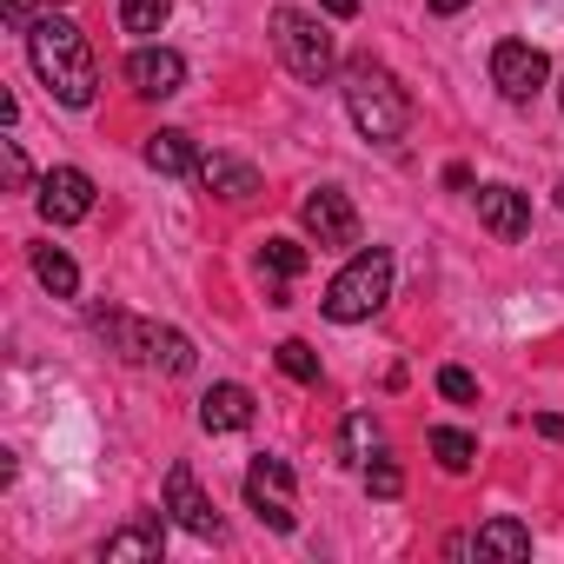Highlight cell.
I'll use <instances>...</instances> for the list:
<instances>
[{
	"label": "cell",
	"mask_w": 564,
	"mask_h": 564,
	"mask_svg": "<svg viewBox=\"0 0 564 564\" xmlns=\"http://www.w3.org/2000/svg\"><path fill=\"white\" fill-rule=\"evenodd\" d=\"M173 14V0H120V28L127 34H160Z\"/></svg>",
	"instance_id": "cell-22"
},
{
	"label": "cell",
	"mask_w": 564,
	"mask_h": 564,
	"mask_svg": "<svg viewBox=\"0 0 564 564\" xmlns=\"http://www.w3.org/2000/svg\"><path fill=\"white\" fill-rule=\"evenodd\" d=\"M272 47H279V61H286V74L306 80V87L333 80V67H339V47H333L326 21L306 14V8H272Z\"/></svg>",
	"instance_id": "cell-4"
},
{
	"label": "cell",
	"mask_w": 564,
	"mask_h": 564,
	"mask_svg": "<svg viewBox=\"0 0 564 564\" xmlns=\"http://www.w3.org/2000/svg\"><path fill=\"white\" fill-rule=\"evenodd\" d=\"M300 272H306V246H300V239H265V246H259V279H265V300H272V306H293L286 286H293Z\"/></svg>",
	"instance_id": "cell-13"
},
{
	"label": "cell",
	"mask_w": 564,
	"mask_h": 564,
	"mask_svg": "<svg viewBox=\"0 0 564 564\" xmlns=\"http://www.w3.org/2000/svg\"><path fill=\"white\" fill-rule=\"evenodd\" d=\"M140 366H160V372H193V339L180 326H147L140 319Z\"/></svg>",
	"instance_id": "cell-14"
},
{
	"label": "cell",
	"mask_w": 564,
	"mask_h": 564,
	"mask_svg": "<svg viewBox=\"0 0 564 564\" xmlns=\"http://www.w3.org/2000/svg\"><path fill=\"white\" fill-rule=\"evenodd\" d=\"M279 372L300 379V386H319V352L306 339H286V346H279Z\"/></svg>",
	"instance_id": "cell-23"
},
{
	"label": "cell",
	"mask_w": 564,
	"mask_h": 564,
	"mask_svg": "<svg viewBox=\"0 0 564 564\" xmlns=\"http://www.w3.org/2000/svg\"><path fill=\"white\" fill-rule=\"evenodd\" d=\"M438 392H445L452 405H478V379H471L465 366H445V372H438Z\"/></svg>",
	"instance_id": "cell-25"
},
{
	"label": "cell",
	"mask_w": 564,
	"mask_h": 564,
	"mask_svg": "<svg viewBox=\"0 0 564 564\" xmlns=\"http://www.w3.org/2000/svg\"><path fill=\"white\" fill-rule=\"evenodd\" d=\"M544 80H551L544 47H531V41H498V47H491V87H498L511 107H531V100L544 94Z\"/></svg>",
	"instance_id": "cell-6"
},
{
	"label": "cell",
	"mask_w": 564,
	"mask_h": 564,
	"mask_svg": "<svg viewBox=\"0 0 564 564\" xmlns=\"http://www.w3.org/2000/svg\"><path fill=\"white\" fill-rule=\"evenodd\" d=\"M246 505L259 511V524L293 531V524H300V485H293V465H286V458H252V465H246Z\"/></svg>",
	"instance_id": "cell-5"
},
{
	"label": "cell",
	"mask_w": 564,
	"mask_h": 564,
	"mask_svg": "<svg viewBox=\"0 0 564 564\" xmlns=\"http://www.w3.org/2000/svg\"><path fill=\"white\" fill-rule=\"evenodd\" d=\"M366 491H372V498H399V491H405V471H399V465L379 452V458L366 465Z\"/></svg>",
	"instance_id": "cell-24"
},
{
	"label": "cell",
	"mask_w": 564,
	"mask_h": 564,
	"mask_svg": "<svg viewBox=\"0 0 564 564\" xmlns=\"http://www.w3.org/2000/svg\"><path fill=\"white\" fill-rule=\"evenodd\" d=\"M199 425H206V432H246V425H252V392L232 386V379L213 386V392L199 399Z\"/></svg>",
	"instance_id": "cell-15"
},
{
	"label": "cell",
	"mask_w": 564,
	"mask_h": 564,
	"mask_svg": "<svg viewBox=\"0 0 564 564\" xmlns=\"http://www.w3.org/2000/svg\"><path fill=\"white\" fill-rule=\"evenodd\" d=\"M166 511H173L180 531H193V538H219V511H213V498L199 491L193 465H173V471H166Z\"/></svg>",
	"instance_id": "cell-10"
},
{
	"label": "cell",
	"mask_w": 564,
	"mask_h": 564,
	"mask_svg": "<svg viewBox=\"0 0 564 564\" xmlns=\"http://www.w3.org/2000/svg\"><path fill=\"white\" fill-rule=\"evenodd\" d=\"M471 0H432V14H465Z\"/></svg>",
	"instance_id": "cell-30"
},
{
	"label": "cell",
	"mask_w": 564,
	"mask_h": 564,
	"mask_svg": "<svg viewBox=\"0 0 564 564\" xmlns=\"http://www.w3.org/2000/svg\"><path fill=\"white\" fill-rule=\"evenodd\" d=\"M478 219L491 239H524L531 232V199L518 186H478Z\"/></svg>",
	"instance_id": "cell-11"
},
{
	"label": "cell",
	"mask_w": 564,
	"mask_h": 564,
	"mask_svg": "<svg viewBox=\"0 0 564 564\" xmlns=\"http://www.w3.org/2000/svg\"><path fill=\"white\" fill-rule=\"evenodd\" d=\"M538 432H544V438H557V445H564V419H557V412H538Z\"/></svg>",
	"instance_id": "cell-28"
},
{
	"label": "cell",
	"mask_w": 564,
	"mask_h": 564,
	"mask_svg": "<svg viewBox=\"0 0 564 564\" xmlns=\"http://www.w3.org/2000/svg\"><path fill=\"white\" fill-rule=\"evenodd\" d=\"M28 259H34V279H41L54 300H74V293H80V265H74L61 246H28Z\"/></svg>",
	"instance_id": "cell-17"
},
{
	"label": "cell",
	"mask_w": 564,
	"mask_h": 564,
	"mask_svg": "<svg viewBox=\"0 0 564 564\" xmlns=\"http://www.w3.org/2000/svg\"><path fill=\"white\" fill-rule=\"evenodd\" d=\"M166 551V531H160V518H147V524H127V531H113L107 544H100V557L107 564H127V557H160Z\"/></svg>",
	"instance_id": "cell-18"
},
{
	"label": "cell",
	"mask_w": 564,
	"mask_h": 564,
	"mask_svg": "<svg viewBox=\"0 0 564 564\" xmlns=\"http://www.w3.org/2000/svg\"><path fill=\"white\" fill-rule=\"evenodd\" d=\"M432 452H438V465H445V471H471L478 438H471V432H458V425H432Z\"/></svg>",
	"instance_id": "cell-21"
},
{
	"label": "cell",
	"mask_w": 564,
	"mask_h": 564,
	"mask_svg": "<svg viewBox=\"0 0 564 564\" xmlns=\"http://www.w3.org/2000/svg\"><path fill=\"white\" fill-rule=\"evenodd\" d=\"M127 87H133L140 100H166V94L186 87V61H180L173 47H133V54H127Z\"/></svg>",
	"instance_id": "cell-9"
},
{
	"label": "cell",
	"mask_w": 564,
	"mask_h": 564,
	"mask_svg": "<svg viewBox=\"0 0 564 564\" xmlns=\"http://www.w3.org/2000/svg\"><path fill=\"white\" fill-rule=\"evenodd\" d=\"M339 458H346V465H372V458H379V419H372V412H352V419H346Z\"/></svg>",
	"instance_id": "cell-20"
},
{
	"label": "cell",
	"mask_w": 564,
	"mask_h": 564,
	"mask_svg": "<svg viewBox=\"0 0 564 564\" xmlns=\"http://www.w3.org/2000/svg\"><path fill=\"white\" fill-rule=\"evenodd\" d=\"M326 14H333V21H352V14H359V0H326Z\"/></svg>",
	"instance_id": "cell-29"
},
{
	"label": "cell",
	"mask_w": 564,
	"mask_h": 564,
	"mask_svg": "<svg viewBox=\"0 0 564 564\" xmlns=\"http://www.w3.org/2000/svg\"><path fill=\"white\" fill-rule=\"evenodd\" d=\"M386 300H392V252L372 246V252H352V259H346V272L326 286L319 306H326L333 326H359V319H372Z\"/></svg>",
	"instance_id": "cell-3"
},
{
	"label": "cell",
	"mask_w": 564,
	"mask_h": 564,
	"mask_svg": "<svg viewBox=\"0 0 564 564\" xmlns=\"http://www.w3.org/2000/svg\"><path fill=\"white\" fill-rule=\"evenodd\" d=\"M47 8H61V0H8V21H14V28L28 34V28H34V21L47 14Z\"/></svg>",
	"instance_id": "cell-26"
},
{
	"label": "cell",
	"mask_w": 564,
	"mask_h": 564,
	"mask_svg": "<svg viewBox=\"0 0 564 564\" xmlns=\"http://www.w3.org/2000/svg\"><path fill=\"white\" fill-rule=\"evenodd\" d=\"M28 61H34L41 87H47L61 107H94V94H100V67H94L87 34H80L61 8H47V14L28 28Z\"/></svg>",
	"instance_id": "cell-1"
},
{
	"label": "cell",
	"mask_w": 564,
	"mask_h": 564,
	"mask_svg": "<svg viewBox=\"0 0 564 564\" xmlns=\"http://www.w3.org/2000/svg\"><path fill=\"white\" fill-rule=\"evenodd\" d=\"M478 557H531V531L518 524V518H491V524H478Z\"/></svg>",
	"instance_id": "cell-19"
},
{
	"label": "cell",
	"mask_w": 564,
	"mask_h": 564,
	"mask_svg": "<svg viewBox=\"0 0 564 564\" xmlns=\"http://www.w3.org/2000/svg\"><path fill=\"white\" fill-rule=\"evenodd\" d=\"M557 100H564V80H557Z\"/></svg>",
	"instance_id": "cell-32"
},
{
	"label": "cell",
	"mask_w": 564,
	"mask_h": 564,
	"mask_svg": "<svg viewBox=\"0 0 564 564\" xmlns=\"http://www.w3.org/2000/svg\"><path fill=\"white\" fill-rule=\"evenodd\" d=\"M557 206H564V186H557Z\"/></svg>",
	"instance_id": "cell-31"
},
{
	"label": "cell",
	"mask_w": 564,
	"mask_h": 564,
	"mask_svg": "<svg viewBox=\"0 0 564 564\" xmlns=\"http://www.w3.org/2000/svg\"><path fill=\"white\" fill-rule=\"evenodd\" d=\"M147 166H153V173H166V180H186V173H199V147H193V133H180V127H160V133L147 140Z\"/></svg>",
	"instance_id": "cell-16"
},
{
	"label": "cell",
	"mask_w": 564,
	"mask_h": 564,
	"mask_svg": "<svg viewBox=\"0 0 564 564\" xmlns=\"http://www.w3.org/2000/svg\"><path fill=\"white\" fill-rule=\"evenodd\" d=\"M41 213H47V226H80L87 213H94V180L80 173V166H54L47 180H41Z\"/></svg>",
	"instance_id": "cell-8"
},
{
	"label": "cell",
	"mask_w": 564,
	"mask_h": 564,
	"mask_svg": "<svg viewBox=\"0 0 564 564\" xmlns=\"http://www.w3.org/2000/svg\"><path fill=\"white\" fill-rule=\"evenodd\" d=\"M300 226L313 232V246H352V239H359V213H352V199H346L339 186H319V193H306V206H300Z\"/></svg>",
	"instance_id": "cell-7"
},
{
	"label": "cell",
	"mask_w": 564,
	"mask_h": 564,
	"mask_svg": "<svg viewBox=\"0 0 564 564\" xmlns=\"http://www.w3.org/2000/svg\"><path fill=\"white\" fill-rule=\"evenodd\" d=\"M213 199H232V206H246L252 193H259V173L246 166V160H232V153H199V173H193Z\"/></svg>",
	"instance_id": "cell-12"
},
{
	"label": "cell",
	"mask_w": 564,
	"mask_h": 564,
	"mask_svg": "<svg viewBox=\"0 0 564 564\" xmlns=\"http://www.w3.org/2000/svg\"><path fill=\"white\" fill-rule=\"evenodd\" d=\"M346 113H352V127L372 140V147H399L405 140V127H412V100H405V87L379 67V61H346Z\"/></svg>",
	"instance_id": "cell-2"
},
{
	"label": "cell",
	"mask_w": 564,
	"mask_h": 564,
	"mask_svg": "<svg viewBox=\"0 0 564 564\" xmlns=\"http://www.w3.org/2000/svg\"><path fill=\"white\" fill-rule=\"evenodd\" d=\"M8 180H14V186H28V160H21V147H14V140H8Z\"/></svg>",
	"instance_id": "cell-27"
}]
</instances>
